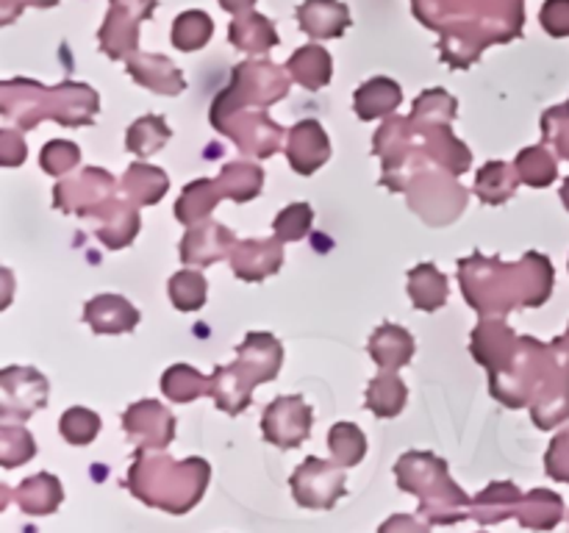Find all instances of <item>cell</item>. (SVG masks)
<instances>
[{"mask_svg":"<svg viewBox=\"0 0 569 533\" xmlns=\"http://www.w3.org/2000/svg\"><path fill=\"white\" fill-rule=\"evenodd\" d=\"M398 477L409 492H417L422 497V509L431 522L439 525H450V522H459L461 516H467L465 511L470 505V500L459 492L453 481L445 472V464L433 455H420L409 453L398 464Z\"/></svg>","mask_w":569,"mask_h":533,"instance_id":"2","label":"cell"},{"mask_svg":"<svg viewBox=\"0 0 569 533\" xmlns=\"http://www.w3.org/2000/svg\"><path fill=\"white\" fill-rule=\"evenodd\" d=\"M61 489L59 481L50 475L31 477L20 486V505L28 511V514H50V511L59 505Z\"/></svg>","mask_w":569,"mask_h":533,"instance_id":"4","label":"cell"},{"mask_svg":"<svg viewBox=\"0 0 569 533\" xmlns=\"http://www.w3.org/2000/svg\"><path fill=\"white\" fill-rule=\"evenodd\" d=\"M378 533H428V525L417 522L415 516H392Z\"/></svg>","mask_w":569,"mask_h":533,"instance_id":"7","label":"cell"},{"mask_svg":"<svg viewBox=\"0 0 569 533\" xmlns=\"http://www.w3.org/2000/svg\"><path fill=\"white\" fill-rule=\"evenodd\" d=\"M61 433L76 444L87 442V439H92L98 433V416L87 414V411H72V414H67L61 420Z\"/></svg>","mask_w":569,"mask_h":533,"instance_id":"6","label":"cell"},{"mask_svg":"<svg viewBox=\"0 0 569 533\" xmlns=\"http://www.w3.org/2000/svg\"><path fill=\"white\" fill-rule=\"evenodd\" d=\"M331 450L345 466L356 464L365 455V436L356 428L339 425L337 431H331Z\"/></svg>","mask_w":569,"mask_h":533,"instance_id":"5","label":"cell"},{"mask_svg":"<svg viewBox=\"0 0 569 533\" xmlns=\"http://www.w3.org/2000/svg\"><path fill=\"white\" fill-rule=\"evenodd\" d=\"M345 475L333 470L326 461L309 459L298 472L292 475L295 497L306 509H331L333 500L345 494Z\"/></svg>","mask_w":569,"mask_h":533,"instance_id":"3","label":"cell"},{"mask_svg":"<svg viewBox=\"0 0 569 533\" xmlns=\"http://www.w3.org/2000/svg\"><path fill=\"white\" fill-rule=\"evenodd\" d=\"M206 481H209V466L198 459L183 464H172L170 459L137 461L131 470V492L139 494L144 503L161 505L172 514L192 509L203 494Z\"/></svg>","mask_w":569,"mask_h":533,"instance_id":"1","label":"cell"}]
</instances>
